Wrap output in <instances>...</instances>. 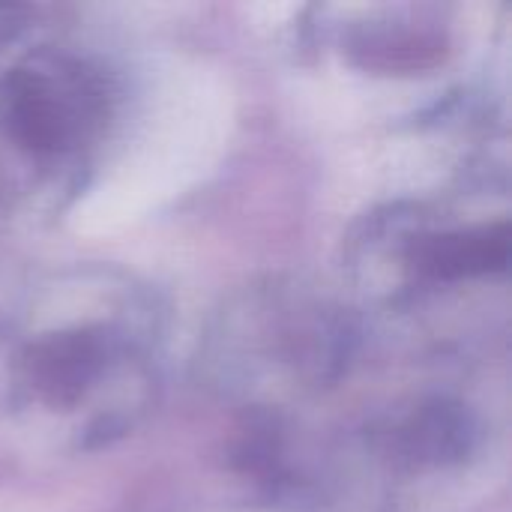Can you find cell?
<instances>
[{
    "instance_id": "cell-1",
    "label": "cell",
    "mask_w": 512,
    "mask_h": 512,
    "mask_svg": "<svg viewBox=\"0 0 512 512\" xmlns=\"http://www.w3.org/2000/svg\"><path fill=\"white\" fill-rule=\"evenodd\" d=\"M156 336V300L126 279L114 282L105 306L12 336L3 384L9 405L63 420L84 414L75 447H111L150 408Z\"/></svg>"
},
{
    "instance_id": "cell-2",
    "label": "cell",
    "mask_w": 512,
    "mask_h": 512,
    "mask_svg": "<svg viewBox=\"0 0 512 512\" xmlns=\"http://www.w3.org/2000/svg\"><path fill=\"white\" fill-rule=\"evenodd\" d=\"M360 348L354 312L300 276L270 273L231 291L195 354L198 381L252 414L333 390Z\"/></svg>"
},
{
    "instance_id": "cell-3",
    "label": "cell",
    "mask_w": 512,
    "mask_h": 512,
    "mask_svg": "<svg viewBox=\"0 0 512 512\" xmlns=\"http://www.w3.org/2000/svg\"><path fill=\"white\" fill-rule=\"evenodd\" d=\"M114 81L66 48H33L0 72V168L9 189L69 204L114 117Z\"/></svg>"
},
{
    "instance_id": "cell-4",
    "label": "cell",
    "mask_w": 512,
    "mask_h": 512,
    "mask_svg": "<svg viewBox=\"0 0 512 512\" xmlns=\"http://www.w3.org/2000/svg\"><path fill=\"white\" fill-rule=\"evenodd\" d=\"M348 258L360 273L381 261L393 270L390 291L411 297L429 288L504 276L510 270V222L453 225L420 201L372 210L348 240Z\"/></svg>"
},
{
    "instance_id": "cell-5",
    "label": "cell",
    "mask_w": 512,
    "mask_h": 512,
    "mask_svg": "<svg viewBox=\"0 0 512 512\" xmlns=\"http://www.w3.org/2000/svg\"><path fill=\"white\" fill-rule=\"evenodd\" d=\"M363 456L387 480L465 468L480 450L477 414L450 396H423L372 420L360 435Z\"/></svg>"
},
{
    "instance_id": "cell-6",
    "label": "cell",
    "mask_w": 512,
    "mask_h": 512,
    "mask_svg": "<svg viewBox=\"0 0 512 512\" xmlns=\"http://www.w3.org/2000/svg\"><path fill=\"white\" fill-rule=\"evenodd\" d=\"M342 54L369 75H426L450 54V36L441 21L411 12H378L342 33Z\"/></svg>"
}]
</instances>
